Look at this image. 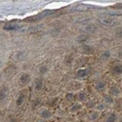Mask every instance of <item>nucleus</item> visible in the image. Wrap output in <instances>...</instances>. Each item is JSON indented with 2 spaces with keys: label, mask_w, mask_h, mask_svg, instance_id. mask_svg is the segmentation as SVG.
<instances>
[{
  "label": "nucleus",
  "mask_w": 122,
  "mask_h": 122,
  "mask_svg": "<svg viewBox=\"0 0 122 122\" xmlns=\"http://www.w3.org/2000/svg\"><path fill=\"white\" fill-rule=\"evenodd\" d=\"M43 28V26L41 25V26H37V27H34V28H32V29H30L29 31H30V33H33V32H36V31H38V30H41Z\"/></svg>",
  "instance_id": "18"
},
{
  "label": "nucleus",
  "mask_w": 122,
  "mask_h": 122,
  "mask_svg": "<svg viewBox=\"0 0 122 122\" xmlns=\"http://www.w3.org/2000/svg\"><path fill=\"white\" fill-rule=\"evenodd\" d=\"M90 73V69L89 68H83V69H78L76 72V76L77 77H85L87 75H89Z\"/></svg>",
  "instance_id": "3"
},
{
  "label": "nucleus",
  "mask_w": 122,
  "mask_h": 122,
  "mask_svg": "<svg viewBox=\"0 0 122 122\" xmlns=\"http://www.w3.org/2000/svg\"><path fill=\"white\" fill-rule=\"evenodd\" d=\"M80 107V106H78V105H75V106H73L72 107H71V111H75L76 109H78Z\"/></svg>",
  "instance_id": "24"
},
{
  "label": "nucleus",
  "mask_w": 122,
  "mask_h": 122,
  "mask_svg": "<svg viewBox=\"0 0 122 122\" xmlns=\"http://www.w3.org/2000/svg\"><path fill=\"white\" fill-rule=\"evenodd\" d=\"M29 81H30V76L27 73H24V74L21 75V77H20V82H21L22 84H24V85L27 84Z\"/></svg>",
  "instance_id": "6"
},
{
  "label": "nucleus",
  "mask_w": 122,
  "mask_h": 122,
  "mask_svg": "<svg viewBox=\"0 0 122 122\" xmlns=\"http://www.w3.org/2000/svg\"><path fill=\"white\" fill-rule=\"evenodd\" d=\"M22 28V25H7L4 26V29L6 30H21Z\"/></svg>",
  "instance_id": "7"
},
{
  "label": "nucleus",
  "mask_w": 122,
  "mask_h": 122,
  "mask_svg": "<svg viewBox=\"0 0 122 122\" xmlns=\"http://www.w3.org/2000/svg\"><path fill=\"white\" fill-rule=\"evenodd\" d=\"M42 87H43V81H42V79H37L36 83H35V89L38 91V90H41Z\"/></svg>",
  "instance_id": "13"
},
{
  "label": "nucleus",
  "mask_w": 122,
  "mask_h": 122,
  "mask_svg": "<svg viewBox=\"0 0 122 122\" xmlns=\"http://www.w3.org/2000/svg\"><path fill=\"white\" fill-rule=\"evenodd\" d=\"M39 71H40V73H44L45 71H47V67H40V69H39Z\"/></svg>",
  "instance_id": "23"
},
{
  "label": "nucleus",
  "mask_w": 122,
  "mask_h": 122,
  "mask_svg": "<svg viewBox=\"0 0 122 122\" xmlns=\"http://www.w3.org/2000/svg\"><path fill=\"white\" fill-rule=\"evenodd\" d=\"M95 26L93 25H87L85 27H84V30H86V32H94L95 30Z\"/></svg>",
  "instance_id": "14"
},
{
  "label": "nucleus",
  "mask_w": 122,
  "mask_h": 122,
  "mask_svg": "<svg viewBox=\"0 0 122 122\" xmlns=\"http://www.w3.org/2000/svg\"><path fill=\"white\" fill-rule=\"evenodd\" d=\"M116 35L119 37V38H122V28H118L116 30Z\"/></svg>",
  "instance_id": "22"
},
{
  "label": "nucleus",
  "mask_w": 122,
  "mask_h": 122,
  "mask_svg": "<svg viewBox=\"0 0 122 122\" xmlns=\"http://www.w3.org/2000/svg\"><path fill=\"white\" fill-rule=\"evenodd\" d=\"M105 101H106V103H107V104H111V103H112V99H111V97L108 96V95L105 96Z\"/></svg>",
  "instance_id": "19"
},
{
  "label": "nucleus",
  "mask_w": 122,
  "mask_h": 122,
  "mask_svg": "<svg viewBox=\"0 0 122 122\" xmlns=\"http://www.w3.org/2000/svg\"><path fill=\"white\" fill-rule=\"evenodd\" d=\"M109 93H110L111 96H119V95H120V90H119L118 87L113 86V87H111Z\"/></svg>",
  "instance_id": "9"
},
{
  "label": "nucleus",
  "mask_w": 122,
  "mask_h": 122,
  "mask_svg": "<svg viewBox=\"0 0 122 122\" xmlns=\"http://www.w3.org/2000/svg\"><path fill=\"white\" fill-rule=\"evenodd\" d=\"M25 94L21 93L19 95V97L17 98V100H16V104H17L18 107H21L25 103Z\"/></svg>",
  "instance_id": "8"
},
{
  "label": "nucleus",
  "mask_w": 122,
  "mask_h": 122,
  "mask_svg": "<svg viewBox=\"0 0 122 122\" xmlns=\"http://www.w3.org/2000/svg\"><path fill=\"white\" fill-rule=\"evenodd\" d=\"M88 40V36H86V35H83V34H81V35H79L77 38H76V41L78 42V43H82V42H86Z\"/></svg>",
  "instance_id": "12"
},
{
  "label": "nucleus",
  "mask_w": 122,
  "mask_h": 122,
  "mask_svg": "<svg viewBox=\"0 0 122 122\" xmlns=\"http://www.w3.org/2000/svg\"><path fill=\"white\" fill-rule=\"evenodd\" d=\"M99 23L102 24L103 25L106 26H111L114 25V20L112 18H108V17H103L99 20Z\"/></svg>",
  "instance_id": "2"
},
{
  "label": "nucleus",
  "mask_w": 122,
  "mask_h": 122,
  "mask_svg": "<svg viewBox=\"0 0 122 122\" xmlns=\"http://www.w3.org/2000/svg\"><path fill=\"white\" fill-rule=\"evenodd\" d=\"M98 108H99L100 110H104V109H105V105H103V104H100V105L98 106Z\"/></svg>",
  "instance_id": "26"
},
{
  "label": "nucleus",
  "mask_w": 122,
  "mask_h": 122,
  "mask_svg": "<svg viewBox=\"0 0 122 122\" xmlns=\"http://www.w3.org/2000/svg\"><path fill=\"white\" fill-rule=\"evenodd\" d=\"M115 7H117V8H120V9H122V4H117V5H115Z\"/></svg>",
  "instance_id": "29"
},
{
  "label": "nucleus",
  "mask_w": 122,
  "mask_h": 122,
  "mask_svg": "<svg viewBox=\"0 0 122 122\" xmlns=\"http://www.w3.org/2000/svg\"><path fill=\"white\" fill-rule=\"evenodd\" d=\"M118 56L120 57V58H122V49L119 51V53H118Z\"/></svg>",
  "instance_id": "28"
},
{
  "label": "nucleus",
  "mask_w": 122,
  "mask_h": 122,
  "mask_svg": "<svg viewBox=\"0 0 122 122\" xmlns=\"http://www.w3.org/2000/svg\"><path fill=\"white\" fill-rule=\"evenodd\" d=\"M110 15H112V16H121L122 15V13H118V12H111V13H109Z\"/></svg>",
  "instance_id": "27"
},
{
  "label": "nucleus",
  "mask_w": 122,
  "mask_h": 122,
  "mask_svg": "<svg viewBox=\"0 0 122 122\" xmlns=\"http://www.w3.org/2000/svg\"><path fill=\"white\" fill-rule=\"evenodd\" d=\"M9 94V90L7 87H3L1 90H0V101H4Z\"/></svg>",
  "instance_id": "5"
},
{
  "label": "nucleus",
  "mask_w": 122,
  "mask_h": 122,
  "mask_svg": "<svg viewBox=\"0 0 122 122\" xmlns=\"http://www.w3.org/2000/svg\"><path fill=\"white\" fill-rule=\"evenodd\" d=\"M66 96H67V99H68L69 101H73L74 98H73V95H72V94H67Z\"/></svg>",
  "instance_id": "25"
},
{
  "label": "nucleus",
  "mask_w": 122,
  "mask_h": 122,
  "mask_svg": "<svg viewBox=\"0 0 122 122\" xmlns=\"http://www.w3.org/2000/svg\"><path fill=\"white\" fill-rule=\"evenodd\" d=\"M54 13H55V10H45V11L41 12L40 14H38L37 16H34V17H31L30 19H27L26 21H28V22H36V21H38V20H41L43 18H46V17L52 15Z\"/></svg>",
  "instance_id": "1"
},
{
  "label": "nucleus",
  "mask_w": 122,
  "mask_h": 122,
  "mask_svg": "<svg viewBox=\"0 0 122 122\" xmlns=\"http://www.w3.org/2000/svg\"><path fill=\"white\" fill-rule=\"evenodd\" d=\"M40 115H41L43 118H50L51 116H52V113L50 112L49 110H46V109H43V110H41V112H40Z\"/></svg>",
  "instance_id": "11"
},
{
  "label": "nucleus",
  "mask_w": 122,
  "mask_h": 122,
  "mask_svg": "<svg viewBox=\"0 0 122 122\" xmlns=\"http://www.w3.org/2000/svg\"><path fill=\"white\" fill-rule=\"evenodd\" d=\"M115 114L114 113H112V114H110L108 117H107V119L106 120V122H115Z\"/></svg>",
  "instance_id": "16"
},
{
  "label": "nucleus",
  "mask_w": 122,
  "mask_h": 122,
  "mask_svg": "<svg viewBox=\"0 0 122 122\" xmlns=\"http://www.w3.org/2000/svg\"><path fill=\"white\" fill-rule=\"evenodd\" d=\"M78 99H79L80 101H84V100L86 99V94H85V93H80V94L78 95Z\"/></svg>",
  "instance_id": "21"
},
{
  "label": "nucleus",
  "mask_w": 122,
  "mask_h": 122,
  "mask_svg": "<svg viewBox=\"0 0 122 122\" xmlns=\"http://www.w3.org/2000/svg\"><path fill=\"white\" fill-rule=\"evenodd\" d=\"M106 86H107V84H106L105 81H100V82L97 83L96 88H97V90H99V91H103V90H105Z\"/></svg>",
  "instance_id": "10"
},
{
  "label": "nucleus",
  "mask_w": 122,
  "mask_h": 122,
  "mask_svg": "<svg viewBox=\"0 0 122 122\" xmlns=\"http://www.w3.org/2000/svg\"><path fill=\"white\" fill-rule=\"evenodd\" d=\"M121 122H122V120H121Z\"/></svg>",
  "instance_id": "32"
},
{
  "label": "nucleus",
  "mask_w": 122,
  "mask_h": 122,
  "mask_svg": "<svg viewBox=\"0 0 122 122\" xmlns=\"http://www.w3.org/2000/svg\"><path fill=\"white\" fill-rule=\"evenodd\" d=\"M0 64H1V60H0Z\"/></svg>",
  "instance_id": "31"
},
{
  "label": "nucleus",
  "mask_w": 122,
  "mask_h": 122,
  "mask_svg": "<svg viewBox=\"0 0 122 122\" xmlns=\"http://www.w3.org/2000/svg\"><path fill=\"white\" fill-rule=\"evenodd\" d=\"M39 122H45V121H43V120H42V121H39Z\"/></svg>",
  "instance_id": "30"
},
{
  "label": "nucleus",
  "mask_w": 122,
  "mask_h": 122,
  "mask_svg": "<svg viewBox=\"0 0 122 122\" xmlns=\"http://www.w3.org/2000/svg\"><path fill=\"white\" fill-rule=\"evenodd\" d=\"M98 117H99L98 112H94V113H92V114L90 115V118L92 119V120H96V119H98Z\"/></svg>",
  "instance_id": "20"
},
{
  "label": "nucleus",
  "mask_w": 122,
  "mask_h": 122,
  "mask_svg": "<svg viewBox=\"0 0 122 122\" xmlns=\"http://www.w3.org/2000/svg\"><path fill=\"white\" fill-rule=\"evenodd\" d=\"M81 49H82V51L84 53H91L92 52V48H91L90 46H88V45H83L82 47H81Z\"/></svg>",
  "instance_id": "15"
},
{
  "label": "nucleus",
  "mask_w": 122,
  "mask_h": 122,
  "mask_svg": "<svg viewBox=\"0 0 122 122\" xmlns=\"http://www.w3.org/2000/svg\"><path fill=\"white\" fill-rule=\"evenodd\" d=\"M112 72L115 75H119L122 73V65L121 64H115L112 66Z\"/></svg>",
  "instance_id": "4"
},
{
  "label": "nucleus",
  "mask_w": 122,
  "mask_h": 122,
  "mask_svg": "<svg viewBox=\"0 0 122 122\" xmlns=\"http://www.w3.org/2000/svg\"><path fill=\"white\" fill-rule=\"evenodd\" d=\"M109 56H110V53L108 52V51H107V52H105V53H103V54H102L101 58L103 59V60H107V59Z\"/></svg>",
  "instance_id": "17"
}]
</instances>
